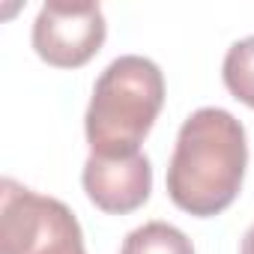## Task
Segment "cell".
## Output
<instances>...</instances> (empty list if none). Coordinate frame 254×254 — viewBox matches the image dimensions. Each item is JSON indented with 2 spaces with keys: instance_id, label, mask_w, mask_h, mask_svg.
Instances as JSON below:
<instances>
[{
  "instance_id": "6",
  "label": "cell",
  "mask_w": 254,
  "mask_h": 254,
  "mask_svg": "<svg viewBox=\"0 0 254 254\" xmlns=\"http://www.w3.org/2000/svg\"><path fill=\"white\" fill-rule=\"evenodd\" d=\"M120 254H194V245L180 227L168 221H147L123 239Z\"/></svg>"
},
{
  "instance_id": "4",
  "label": "cell",
  "mask_w": 254,
  "mask_h": 254,
  "mask_svg": "<svg viewBox=\"0 0 254 254\" xmlns=\"http://www.w3.org/2000/svg\"><path fill=\"white\" fill-rule=\"evenodd\" d=\"M105 12L99 3L48 0L33 21L36 54L57 69H78L105 45Z\"/></svg>"
},
{
  "instance_id": "1",
  "label": "cell",
  "mask_w": 254,
  "mask_h": 254,
  "mask_svg": "<svg viewBox=\"0 0 254 254\" xmlns=\"http://www.w3.org/2000/svg\"><path fill=\"white\" fill-rule=\"evenodd\" d=\"M245 165V126L224 108H197L180 126L168 165V194L189 215H218L236 200Z\"/></svg>"
},
{
  "instance_id": "3",
  "label": "cell",
  "mask_w": 254,
  "mask_h": 254,
  "mask_svg": "<svg viewBox=\"0 0 254 254\" xmlns=\"http://www.w3.org/2000/svg\"><path fill=\"white\" fill-rule=\"evenodd\" d=\"M0 254H87L75 212L15 180L0 183Z\"/></svg>"
},
{
  "instance_id": "5",
  "label": "cell",
  "mask_w": 254,
  "mask_h": 254,
  "mask_svg": "<svg viewBox=\"0 0 254 254\" xmlns=\"http://www.w3.org/2000/svg\"><path fill=\"white\" fill-rule=\"evenodd\" d=\"M87 197L111 215H126L147 203L153 191V165L144 153L126 159L90 156L81 174Z\"/></svg>"
},
{
  "instance_id": "8",
  "label": "cell",
  "mask_w": 254,
  "mask_h": 254,
  "mask_svg": "<svg viewBox=\"0 0 254 254\" xmlns=\"http://www.w3.org/2000/svg\"><path fill=\"white\" fill-rule=\"evenodd\" d=\"M239 254H254V224L245 230V236H242V245H239Z\"/></svg>"
},
{
  "instance_id": "7",
  "label": "cell",
  "mask_w": 254,
  "mask_h": 254,
  "mask_svg": "<svg viewBox=\"0 0 254 254\" xmlns=\"http://www.w3.org/2000/svg\"><path fill=\"white\" fill-rule=\"evenodd\" d=\"M221 78L233 99L254 108V36H245L227 48L221 63Z\"/></svg>"
},
{
  "instance_id": "2",
  "label": "cell",
  "mask_w": 254,
  "mask_h": 254,
  "mask_svg": "<svg viewBox=\"0 0 254 254\" xmlns=\"http://www.w3.org/2000/svg\"><path fill=\"white\" fill-rule=\"evenodd\" d=\"M165 105V75L141 54H123L96 78L84 114L90 156L126 159L138 156L144 138Z\"/></svg>"
}]
</instances>
